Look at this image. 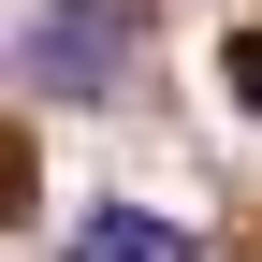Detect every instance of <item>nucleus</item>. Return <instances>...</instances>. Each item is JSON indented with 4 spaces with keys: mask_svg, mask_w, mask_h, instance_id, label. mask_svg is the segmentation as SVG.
Instances as JSON below:
<instances>
[{
    "mask_svg": "<svg viewBox=\"0 0 262 262\" xmlns=\"http://www.w3.org/2000/svg\"><path fill=\"white\" fill-rule=\"evenodd\" d=\"M219 88H233V102L262 117V29H233V44H219Z\"/></svg>",
    "mask_w": 262,
    "mask_h": 262,
    "instance_id": "obj_3",
    "label": "nucleus"
},
{
    "mask_svg": "<svg viewBox=\"0 0 262 262\" xmlns=\"http://www.w3.org/2000/svg\"><path fill=\"white\" fill-rule=\"evenodd\" d=\"M73 262H204V233L160 219V204H88L73 219Z\"/></svg>",
    "mask_w": 262,
    "mask_h": 262,
    "instance_id": "obj_2",
    "label": "nucleus"
},
{
    "mask_svg": "<svg viewBox=\"0 0 262 262\" xmlns=\"http://www.w3.org/2000/svg\"><path fill=\"white\" fill-rule=\"evenodd\" d=\"M15 73L44 88V102H88V88L117 73V15H29V44H15Z\"/></svg>",
    "mask_w": 262,
    "mask_h": 262,
    "instance_id": "obj_1",
    "label": "nucleus"
}]
</instances>
